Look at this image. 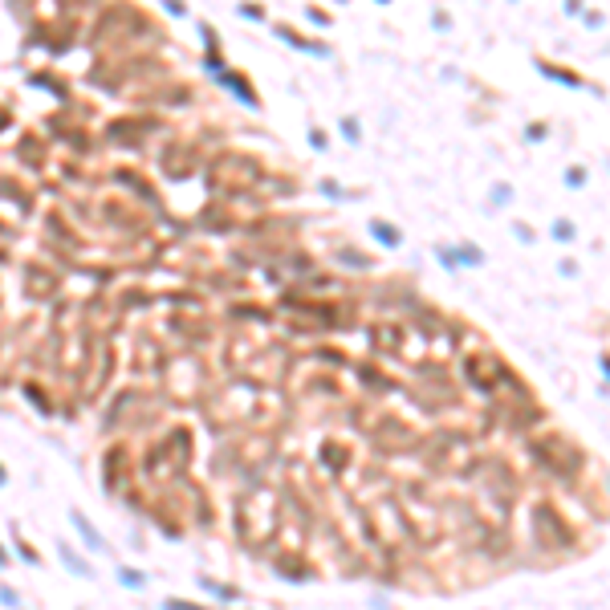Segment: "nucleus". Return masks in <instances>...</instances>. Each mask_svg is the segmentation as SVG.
Returning <instances> with one entry per match:
<instances>
[{"label":"nucleus","instance_id":"f257e3e1","mask_svg":"<svg viewBox=\"0 0 610 610\" xmlns=\"http://www.w3.org/2000/svg\"><path fill=\"white\" fill-rule=\"evenodd\" d=\"M375 232L382 236V240H387V244H395V232H391V228H387V224H375Z\"/></svg>","mask_w":610,"mask_h":610},{"label":"nucleus","instance_id":"f03ea898","mask_svg":"<svg viewBox=\"0 0 610 610\" xmlns=\"http://www.w3.org/2000/svg\"><path fill=\"white\" fill-rule=\"evenodd\" d=\"M167 610H204V607H188V602H167Z\"/></svg>","mask_w":610,"mask_h":610}]
</instances>
